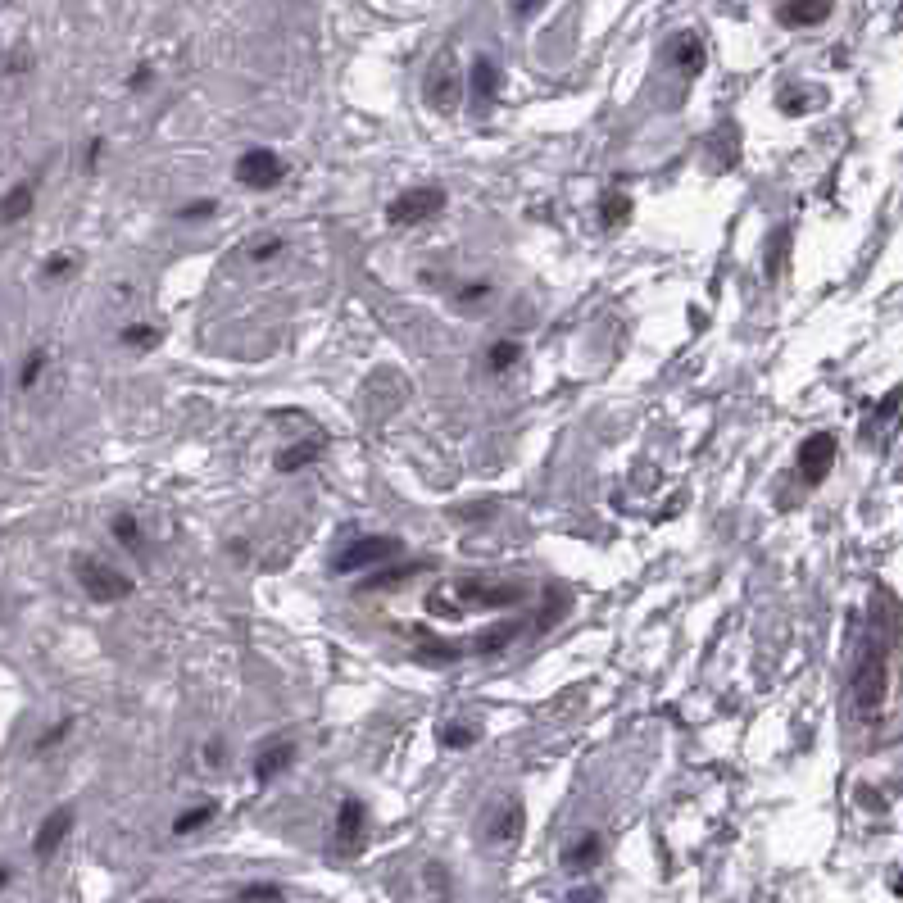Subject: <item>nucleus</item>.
I'll list each match as a JSON object with an SVG mask.
<instances>
[{
	"label": "nucleus",
	"mask_w": 903,
	"mask_h": 903,
	"mask_svg": "<svg viewBox=\"0 0 903 903\" xmlns=\"http://www.w3.org/2000/svg\"><path fill=\"white\" fill-rule=\"evenodd\" d=\"M395 550H404V545H400L395 536H359V540H350V545H345V550L336 554L332 568H336V572H359V568H373V563L391 559Z\"/></svg>",
	"instance_id": "20e7f679"
},
{
	"label": "nucleus",
	"mask_w": 903,
	"mask_h": 903,
	"mask_svg": "<svg viewBox=\"0 0 903 903\" xmlns=\"http://www.w3.org/2000/svg\"><path fill=\"white\" fill-rule=\"evenodd\" d=\"M835 10V0H786L781 5V23L786 28H817V23H826Z\"/></svg>",
	"instance_id": "9b49d317"
},
{
	"label": "nucleus",
	"mask_w": 903,
	"mask_h": 903,
	"mask_svg": "<svg viewBox=\"0 0 903 903\" xmlns=\"http://www.w3.org/2000/svg\"><path fill=\"white\" fill-rule=\"evenodd\" d=\"M518 636V622H500V627H491V631H481L477 640H472V649H477V654H500L504 645H509V640Z\"/></svg>",
	"instance_id": "6ab92c4d"
},
{
	"label": "nucleus",
	"mask_w": 903,
	"mask_h": 903,
	"mask_svg": "<svg viewBox=\"0 0 903 903\" xmlns=\"http://www.w3.org/2000/svg\"><path fill=\"white\" fill-rule=\"evenodd\" d=\"M522 595H527V590H522V586L481 590V586H472V581H463V586H459V599H463V604H518Z\"/></svg>",
	"instance_id": "dca6fc26"
},
{
	"label": "nucleus",
	"mask_w": 903,
	"mask_h": 903,
	"mask_svg": "<svg viewBox=\"0 0 903 903\" xmlns=\"http://www.w3.org/2000/svg\"><path fill=\"white\" fill-rule=\"evenodd\" d=\"M518 359H522V345H518V341H495V345H491V368H495V373L513 368Z\"/></svg>",
	"instance_id": "4be33fe9"
},
{
	"label": "nucleus",
	"mask_w": 903,
	"mask_h": 903,
	"mask_svg": "<svg viewBox=\"0 0 903 903\" xmlns=\"http://www.w3.org/2000/svg\"><path fill=\"white\" fill-rule=\"evenodd\" d=\"M218 808L214 804H200V808H191V813H177L173 817V835H187V831H200V826L209 822V817H214Z\"/></svg>",
	"instance_id": "412c9836"
},
{
	"label": "nucleus",
	"mask_w": 903,
	"mask_h": 903,
	"mask_svg": "<svg viewBox=\"0 0 903 903\" xmlns=\"http://www.w3.org/2000/svg\"><path fill=\"white\" fill-rule=\"evenodd\" d=\"M849 695H854L858 713H876L885 699V645L876 636H863L854 658V672H849Z\"/></svg>",
	"instance_id": "f257e3e1"
},
{
	"label": "nucleus",
	"mask_w": 903,
	"mask_h": 903,
	"mask_svg": "<svg viewBox=\"0 0 903 903\" xmlns=\"http://www.w3.org/2000/svg\"><path fill=\"white\" fill-rule=\"evenodd\" d=\"M291 763H295V745H291V740H277V745H268L264 754L255 758V781H259V786H268V781H277Z\"/></svg>",
	"instance_id": "4468645a"
},
{
	"label": "nucleus",
	"mask_w": 903,
	"mask_h": 903,
	"mask_svg": "<svg viewBox=\"0 0 903 903\" xmlns=\"http://www.w3.org/2000/svg\"><path fill=\"white\" fill-rule=\"evenodd\" d=\"M599 854H604V845H599V835L595 831H586V835H577L568 849H563V867L568 872H581V867H595L599 863Z\"/></svg>",
	"instance_id": "2eb2a0df"
},
{
	"label": "nucleus",
	"mask_w": 903,
	"mask_h": 903,
	"mask_svg": "<svg viewBox=\"0 0 903 903\" xmlns=\"http://www.w3.org/2000/svg\"><path fill=\"white\" fill-rule=\"evenodd\" d=\"M318 454H323V441H309V445H295V450H282V454H277V472L305 468V463H314Z\"/></svg>",
	"instance_id": "aec40b11"
},
{
	"label": "nucleus",
	"mask_w": 903,
	"mask_h": 903,
	"mask_svg": "<svg viewBox=\"0 0 903 903\" xmlns=\"http://www.w3.org/2000/svg\"><path fill=\"white\" fill-rule=\"evenodd\" d=\"M73 831V808H55V813L41 822L37 840H32V849H37V858H50L59 845H64V835Z\"/></svg>",
	"instance_id": "ddd939ff"
},
{
	"label": "nucleus",
	"mask_w": 903,
	"mask_h": 903,
	"mask_svg": "<svg viewBox=\"0 0 903 903\" xmlns=\"http://www.w3.org/2000/svg\"><path fill=\"white\" fill-rule=\"evenodd\" d=\"M418 663L450 668V663H459V645H427V649H418Z\"/></svg>",
	"instance_id": "5701e85b"
},
{
	"label": "nucleus",
	"mask_w": 903,
	"mask_h": 903,
	"mask_svg": "<svg viewBox=\"0 0 903 903\" xmlns=\"http://www.w3.org/2000/svg\"><path fill=\"white\" fill-rule=\"evenodd\" d=\"M241 899H286V890L282 885H241Z\"/></svg>",
	"instance_id": "bb28decb"
},
{
	"label": "nucleus",
	"mask_w": 903,
	"mask_h": 903,
	"mask_svg": "<svg viewBox=\"0 0 903 903\" xmlns=\"http://www.w3.org/2000/svg\"><path fill=\"white\" fill-rule=\"evenodd\" d=\"M894 409H899V391H890V395L881 400V409H876V423H890Z\"/></svg>",
	"instance_id": "c756f323"
},
{
	"label": "nucleus",
	"mask_w": 903,
	"mask_h": 903,
	"mask_svg": "<svg viewBox=\"0 0 903 903\" xmlns=\"http://www.w3.org/2000/svg\"><path fill=\"white\" fill-rule=\"evenodd\" d=\"M214 209H218L214 200H196V205H187V209H182V218H187V223H191V218H209V214H214Z\"/></svg>",
	"instance_id": "c85d7f7f"
},
{
	"label": "nucleus",
	"mask_w": 903,
	"mask_h": 903,
	"mask_svg": "<svg viewBox=\"0 0 903 903\" xmlns=\"http://www.w3.org/2000/svg\"><path fill=\"white\" fill-rule=\"evenodd\" d=\"M159 332L150 323H132L128 332H123V345H132V350H146V345H155Z\"/></svg>",
	"instance_id": "393cba45"
},
{
	"label": "nucleus",
	"mask_w": 903,
	"mask_h": 903,
	"mask_svg": "<svg viewBox=\"0 0 903 903\" xmlns=\"http://www.w3.org/2000/svg\"><path fill=\"white\" fill-rule=\"evenodd\" d=\"M73 572H78V581L87 586V595L96 599V604H114V599L132 595V581L123 577V572H114L109 563H100V559H87V554H82V559L73 563Z\"/></svg>",
	"instance_id": "f03ea898"
},
{
	"label": "nucleus",
	"mask_w": 903,
	"mask_h": 903,
	"mask_svg": "<svg viewBox=\"0 0 903 903\" xmlns=\"http://www.w3.org/2000/svg\"><path fill=\"white\" fill-rule=\"evenodd\" d=\"M146 82H150V69H137V73H132V91H141Z\"/></svg>",
	"instance_id": "f704fd0d"
},
{
	"label": "nucleus",
	"mask_w": 903,
	"mask_h": 903,
	"mask_svg": "<svg viewBox=\"0 0 903 903\" xmlns=\"http://www.w3.org/2000/svg\"><path fill=\"white\" fill-rule=\"evenodd\" d=\"M277 250H282V241H264V246H255V259H273Z\"/></svg>",
	"instance_id": "473e14b6"
},
{
	"label": "nucleus",
	"mask_w": 903,
	"mask_h": 903,
	"mask_svg": "<svg viewBox=\"0 0 903 903\" xmlns=\"http://www.w3.org/2000/svg\"><path fill=\"white\" fill-rule=\"evenodd\" d=\"M441 745L445 749H468V745H477V731L463 727V722H454V727L441 731Z\"/></svg>",
	"instance_id": "b1692460"
},
{
	"label": "nucleus",
	"mask_w": 903,
	"mask_h": 903,
	"mask_svg": "<svg viewBox=\"0 0 903 903\" xmlns=\"http://www.w3.org/2000/svg\"><path fill=\"white\" fill-rule=\"evenodd\" d=\"M28 209H32V182H19L10 196L0 200V223H19Z\"/></svg>",
	"instance_id": "f3484780"
},
{
	"label": "nucleus",
	"mask_w": 903,
	"mask_h": 903,
	"mask_svg": "<svg viewBox=\"0 0 903 903\" xmlns=\"http://www.w3.org/2000/svg\"><path fill=\"white\" fill-rule=\"evenodd\" d=\"M627 214H631V200L622 196L618 187H609L604 196H599V223H604V227H618Z\"/></svg>",
	"instance_id": "a211bd4d"
},
{
	"label": "nucleus",
	"mask_w": 903,
	"mask_h": 903,
	"mask_svg": "<svg viewBox=\"0 0 903 903\" xmlns=\"http://www.w3.org/2000/svg\"><path fill=\"white\" fill-rule=\"evenodd\" d=\"M468 82H472V100L486 109L495 96H500V64H495L491 55H477V59H472Z\"/></svg>",
	"instance_id": "f8f14e48"
},
{
	"label": "nucleus",
	"mask_w": 903,
	"mask_h": 903,
	"mask_svg": "<svg viewBox=\"0 0 903 903\" xmlns=\"http://www.w3.org/2000/svg\"><path fill=\"white\" fill-rule=\"evenodd\" d=\"M282 159L273 155V150H246V155L236 159V182H241V187H255V191H268V187H277V182H282Z\"/></svg>",
	"instance_id": "39448f33"
},
{
	"label": "nucleus",
	"mask_w": 903,
	"mask_h": 903,
	"mask_svg": "<svg viewBox=\"0 0 903 903\" xmlns=\"http://www.w3.org/2000/svg\"><path fill=\"white\" fill-rule=\"evenodd\" d=\"M114 536L123 540L128 550H137V522H132L128 513H118V518H114Z\"/></svg>",
	"instance_id": "a878e982"
},
{
	"label": "nucleus",
	"mask_w": 903,
	"mask_h": 903,
	"mask_svg": "<svg viewBox=\"0 0 903 903\" xmlns=\"http://www.w3.org/2000/svg\"><path fill=\"white\" fill-rule=\"evenodd\" d=\"M427 105L432 109H454L459 105V69H454V55H441L427 73Z\"/></svg>",
	"instance_id": "0eeeda50"
},
{
	"label": "nucleus",
	"mask_w": 903,
	"mask_h": 903,
	"mask_svg": "<svg viewBox=\"0 0 903 903\" xmlns=\"http://www.w3.org/2000/svg\"><path fill=\"white\" fill-rule=\"evenodd\" d=\"M205 758H209V763H218V758H223V745H218V740H209V745H205Z\"/></svg>",
	"instance_id": "72a5a7b5"
},
{
	"label": "nucleus",
	"mask_w": 903,
	"mask_h": 903,
	"mask_svg": "<svg viewBox=\"0 0 903 903\" xmlns=\"http://www.w3.org/2000/svg\"><path fill=\"white\" fill-rule=\"evenodd\" d=\"M5 876H10V872H5V867H0V885H5Z\"/></svg>",
	"instance_id": "c9c22d12"
},
{
	"label": "nucleus",
	"mask_w": 903,
	"mask_h": 903,
	"mask_svg": "<svg viewBox=\"0 0 903 903\" xmlns=\"http://www.w3.org/2000/svg\"><path fill=\"white\" fill-rule=\"evenodd\" d=\"M64 736H69V722H59V727H55V731H50V736H46V740H41V745H37V749H50V745H59V740H64Z\"/></svg>",
	"instance_id": "2f4dec72"
},
{
	"label": "nucleus",
	"mask_w": 903,
	"mask_h": 903,
	"mask_svg": "<svg viewBox=\"0 0 903 903\" xmlns=\"http://www.w3.org/2000/svg\"><path fill=\"white\" fill-rule=\"evenodd\" d=\"M359 840H364V804L345 799L341 813H336V854H354Z\"/></svg>",
	"instance_id": "1a4fd4ad"
},
{
	"label": "nucleus",
	"mask_w": 903,
	"mask_h": 903,
	"mask_svg": "<svg viewBox=\"0 0 903 903\" xmlns=\"http://www.w3.org/2000/svg\"><path fill=\"white\" fill-rule=\"evenodd\" d=\"M69 268H73V259H69V255H55V259L46 264V277H64Z\"/></svg>",
	"instance_id": "7c9ffc66"
},
{
	"label": "nucleus",
	"mask_w": 903,
	"mask_h": 903,
	"mask_svg": "<svg viewBox=\"0 0 903 903\" xmlns=\"http://www.w3.org/2000/svg\"><path fill=\"white\" fill-rule=\"evenodd\" d=\"M522 822H527V817H522L518 799H500L495 813L486 817V840H491V845H513V840L522 835Z\"/></svg>",
	"instance_id": "6e6552de"
},
{
	"label": "nucleus",
	"mask_w": 903,
	"mask_h": 903,
	"mask_svg": "<svg viewBox=\"0 0 903 903\" xmlns=\"http://www.w3.org/2000/svg\"><path fill=\"white\" fill-rule=\"evenodd\" d=\"M41 364H46V354H41V350H32V354H28V364H23V377H19V382H23V386H32V382H37Z\"/></svg>",
	"instance_id": "cd10ccee"
},
{
	"label": "nucleus",
	"mask_w": 903,
	"mask_h": 903,
	"mask_svg": "<svg viewBox=\"0 0 903 903\" xmlns=\"http://www.w3.org/2000/svg\"><path fill=\"white\" fill-rule=\"evenodd\" d=\"M663 59L668 64H677L686 78H695L699 69H704V41L695 37V32H681V37L668 41V50H663Z\"/></svg>",
	"instance_id": "9d476101"
},
{
	"label": "nucleus",
	"mask_w": 903,
	"mask_h": 903,
	"mask_svg": "<svg viewBox=\"0 0 903 903\" xmlns=\"http://www.w3.org/2000/svg\"><path fill=\"white\" fill-rule=\"evenodd\" d=\"M441 209H445V191L441 187H413V191H404L400 200H391L386 223H391V227H413V223H427V218L441 214Z\"/></svg>",
	"instance_id": "7ed1b4c3"
},
{
	"label": "nucleus",
	"mask_w": 903,
	"mask_h": 903,
	"mask_svg": "<svg viewBox=\"0 0 903 903\" xmlns=\"http://www.w3.org/2000/svg\"><path fill=\"white\" fill-rule=\"evenodd\" d=\"M831 463H835V436L817 432L799 445V472H804L808 486H822V481L831 477Z\"/></svg>",
	"instance_id": "423d86ee"
}]
</instances>
